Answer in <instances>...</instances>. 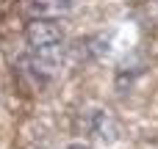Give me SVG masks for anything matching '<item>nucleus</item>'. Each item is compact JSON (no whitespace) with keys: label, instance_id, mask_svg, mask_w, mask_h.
<instances>
[{"label":"nucleus","instance_id":"nucleus-4","mask_svg":"<svg viewBox=\"0 0 158 149\" xmlns=\"http://www.w3.org/2000/svg\"><path fill=\"white\" fill-rule=\"evenodd\" d=\"M67 149H86V147H81V144H72V147H67Z\"/></svg>","mask_w":158,"mask_h":149},{"label":"nucleus","instance_id":"nucleus-3","mask_svg":"<svg viewBox=\"0 0 158 149\" xmlns=\"http://www.w3.org/2000/svg\"><path fill=\"white\" fill-rule=\"evenodd\" d=\"M142 11H144V19L158 25V0H144L142 3Z\"/></svg>","mask_w":158,"mask_h":149},{"label":"nucleus","instance_id":"nucleus-2","mask_svg":"<svg viewBox=\"0 0 158 149\" xmlns=\"http://www.w3.org/2000/svg\"><path fill=\"white\" fill-rule=\"evenodd\" d=\"M92 135L97 141H103V144H114L117 141L119 127H117V122H114V116L108 111H94V116H92Z\"/></svg>","mask_w":158,"mask_h":149},{"label":"nucleus","instance_id":"nucleus-1","mask_svg":"<svg viewBox=\"0 0 158 149\" xmlns=\"http://www.w3.org/2000/svg\"><path fill=\"white\" fill-rule=\"evenodd\" d=\"M25 41L31 47V53H47V50H58L64 44V30L56 19L50 17H33L25 25Z\"/></svg>","mask_w":158,"mask_h":149}]
</instances>
